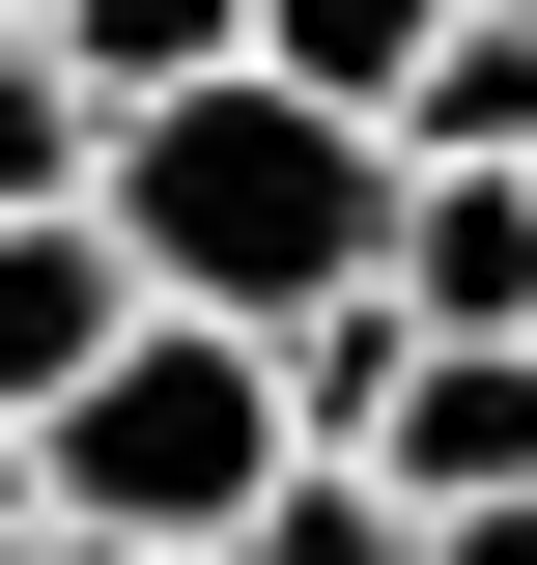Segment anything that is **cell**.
Segmentation results:
<instances>
[{
  "mask_svg": "<svg viewBox=\"0 0 537 565\" xmlns=\"http://www.w3.org/2000/svg\"><path fill=\"white\" fill-rule=\"evenodd\" d=\"M397 114H339V85H170V114H114V226L170 311H227V340H312L339 282H397Z\"/></svg>",
  "mask_w": 537,
  "mask_h": 565,
  "instance_id": "cell-1",
  "label": "cell"
},
{
  "mask_svg": "<svg viewBox=\"0 0 537 565\" xmlns=\"http://www.w3.org/2000/svg\"><path fill=\"white\" fill-rule=\"evenodd\" d=\"M312 481V396H283V340H227V311H141L114 367L57 396V509L85 537H255V509Z\"/></svg>",
  "mask_w": 537,
  "mask_h": 565,
  "instance_id": "cell-2",
  "label": "cell"
},
{
  "mask_svg": "<svg viewBox=\"0 0 537 565\" xmlns=\"http://www.w3.org/2000/svg\"><path fill=\"white\" fill-rule=\"evenodd\" d=\"M141 311H170V282H141V226H114V199H57V226H0V424H57L85 367L141 340Z\"/></svg>",
  "mask_w": 537,
  "mask_h": 565,
  "instance_id": "cell-3",
  "label": "cell"
},
{
  "mask_svg": "<svg viewBox=\"0 0 537 565\" xmlns=\"http://www.w3.org/2000/svg\"><path fill=\"white\" fill-rule=\"evenodd\" d=\"M397 311L424 340H537V170H397Z\"/></svg>",
  "mask_w": 537,
  "mask_h": 565,
  "instance_id": "cell-4",
  "label": "cell"
},
{
  "mask_svg": "<svg viewBox=\"0 0 537 565\" xmlns=\"http://www.w3.org/2000/svg\"><path fill=\"white\" fill-rule=\"evenodd\" d=\"M57 85H85V114H170V85H255V0H57Z\"/></svg>",
  "mask_w": 537,
  "mask_h": 565,
  "instance_id": "cell-5",
  "label": "cell"
},
{
  "mask_svg": "<svg viewBox=\"0 0 537 565\" xmlns=\"http://www.w3.org/2000/svg\"><path fill=\"white\" fill-rule=\"evenodd\" d=\"M255 57H283V85H339V114H424L453 0H255Z\"/></svg>",
  "mask_w": 537,
  "mask_h": 565,
  "instance_id": "cell-6",
  "label": "cell"
},
{
  "mask_svg": "<svg viewBox=\"0 0 537 565\" xmlns=\"http://www.w3.org/2000/svg\"><path fill=\"white\" fill-rule=\"evenodd\" d=\"M57 199H114V114L57 85V29L0 57V226H57Z\"/></svg>",
  "mask_w": 537,
  "mask_h": 565,
  "instance_id": "cell-7",
  "label": "cell"
},
{
  "mask_svg": "<svg viewBox=\"0 0 537 565\" xmlns=\"http://www.w3.org/2000/svg\"><path fill=\"white\" fill-rule=\"evenodd\" d=\"M227 565H424V481H368V452H312V481L255 509Z\"/></svg>",
  "mask_w": 537,
  "mask_h": 565,
  "instance_id": "cell-8",
  "label": "cell"
},
{
  "mask_svg": "<svg viewBox=\"0 0 537 565\" xmlns=\"http://www.w3.org/2000/svg\"><path fill=\"white\" fill-rule=\"evenodd\" d=\"M0 537H57V424H0Z\"/></svg>",
  "mask_w": 537,
  "mask_h": 565,
  "instance_id": "cell-9",
  "label": "cell"
},
{
  "mask_svg": "<svg viewBox=\"0 0 537 565\" xmlns=\"http://www.w3.org/2000/svg\"><path fill=\"white\" fill-rule=\"evenodd\" d=\"M424 565H537V509H424Z\"/></svg>",
  "mask_w": 537,
  "mask_h": 565,
  "instance_id": "cell-10",
  "label": "cell"
},
{
  "mask_svg": "<svg viewBox=\"0 0 537 565\" xmlns=\"http://www.w3.org/2000/svg\"><path fill=\"white\" fill-rule=\"evenodd\" d=\"M0 57H29V0H0Z\"/></svg>",
  "mask_w": 537,
  "mask_h": 565,
  "instance_id": "cell-11",
  "label": "cell"
},
{
  "mask_svg": "<svg viewBox=\"0 0 537 565\" xmlns=\"http://www.w3.org/2000/svg\"><path fill=\"white\" fill-rule=\"evenodd\" d=\"M29 29H57V0H29Z\"/></svg>",
  "mask_w": 537,
  "mask_h": 565,
  "instance_id": "cell-12",
  "label": "cell"
}]
</instances>
